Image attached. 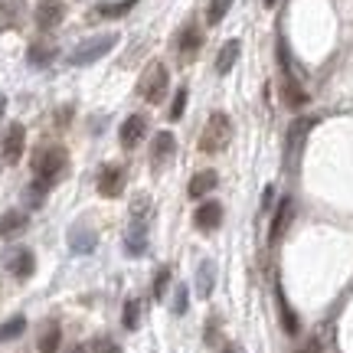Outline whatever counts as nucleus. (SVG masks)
<instances>
[{"label": "nucleus", "instance_id": "obj_29", "mask_svg": "<svg viewBox=\"0 0 353 353\" xmlns=\"http://www.w3.org/2000/svg\"><path fill=\"white\" fill-rule=\"evenodd\" d=\"M82 350H85V353H121V350H118V343L108 341V337H99V341L85 343Z\"/></svg>", "mask_w": 353, "mask_h": 353}, {"label": "nucleus", "instance_id": "obj_34", "mask_svg": "<svg viewBox=\"0 0 353 353\" xmlns=\"http://www.w3.org/2000/svg\"><path fill=\"white\" fill-rule=\"evenodd\" d=\"M167 285H170V268H161V272H157V281H154V294L161 298L167 291Z\"/></svg>", "mask_w": 353, "mask_h": 353}, {"label": "nucleus", "instance_id": "obj_17", "mask_svg": "<svg viewBox=\"0 0 353 353\" xmlns=\"http://www.w3.org/2000/svg\"><path fill=\"white\" fill-rule=\"evenodd\" d=\"M125 249L131 255H144V249H148V226H144V219L131 223V229L125 232Z\"/></svg>", "mask_w": 353, "mask_h": 353}, {"label": "nucleus", "instance_id": "obj_1", "mask_svg": "<svg viewBox=\"0 0 353 353\" xmlns=\"http://www.w3.org/2000/svg\"><path fill=\"white\" fill-rule=\"evenodd\" d=\"M65 164H69V154H65V148H59V144L39 148V151L33 154V174H37V180L50 183V187L63 176Z\"/></svg>", "mask_w": 353, "mask_h": 353}, {"label": "nucleus", "instance_id": "obj_30", "mask_svg": "<svg viewBox=\"0 0 353 353\" xmlns=\"http://www.w3.org/2000/svg\"><path fill=\"white\" fill-rule=\"evenodd\" d=\"M183 112H187V88H180L176 92V99H174V105H170V118H183Z\"/></svg>", "mask_w": 353, "mask_h": 353}, {"label": "nucleus", "instance_id": "obj_6", "mask_svg": "<svg viewBox=\"0 0 353 353\" xmlns=\"http://www.w3.org/2000/svg\"><path fill=\"white\" fill-rule=\"evenodd\" d=\"M99 193L108 196V200H114V196L125 193V170L118 164H105L99 170Z\"/></svg>", "mask_w": 353, "mask_h": 353}, {"label": "nucleus", "instance_id": "obj_21", "mask_svg": "<svg viewBox=\"0 0 353 353\" xmlns=\"http://www.w3.org/2000/svg\"><path fill=\"white\" fill-rule=\"evenodd\" d=\"M213 285H216V265L206 259V262H200V272H196V291H200L203 298H210Z\"/></svg>", "mask_w": 353, "mask_h": 353}, {"label": "nucleus", "instance_id": "obj_23", "mask_svg": "<svg viewBox=\"0 0 353 353\" xmlns=\"http://www.w3.org/2000/svg\"><path fill=\"white\" fill-rule=\"evenodd\" d=\"M26 226V216L20 213V210H7V213L0 216V239H7V236H13L17 229Z\"/></svg>", "mask_w": 353, "mask_h": 353}, {"label": "nucleus", "instance_id": "obj_32", "mask_svg": "<svg viewBox=\"0 0 353 353\" xmlns=\"http://www.w3.org/2000/svg\"><path fill=\"white\" fill-rule=\"evenodd\" d=\"M52 56H56V52L52 50H43V46H33V50H30V63L33 65H46L52 59Z\"/></svg>", "mask_w": 353, "mask_h": 353}, {"label": "nucleus", "instance_id": "obj_9", "mask_svg": "<svg viewBox=\"0 0 353 353\" xmlns=\"http://www.w3.org/2000/svg\"><path fill=\"white\" fill-rule=\"evenodd\" d=\"M65 17V7L59 0H39L37 3V26L39 30H56V26L63 23Z\"/></svg>", "mask_w": 353, "mask_h": 353}, {"label": "nucleus", "instance_id": "obj_19", "mask_svg": "<svg viewBox=\"0 0 353 353\" xmlns=\"http://www.w3.org/2000/svg\"><path fill=\"white\" fill-rule=\"evenodd\" d=\"M275 301H278V314H281V324H285V334H298L301 330V324H298V314L291 311V304H288V298H285V291L281 288H275Z\"/></svg>", "mask_w": 353, "mask_h": 353}, {"label": "nucleus", "instance_id": "obj_2", "mask_svg": "<svg viewBox=\"0 0 353 353\" xmlns=\"http://www.w3.org/2000/svg\"><path fill=\"white\" fill-rule=\"evenodd\" d=\"M232 141V121H229L226 112H213L210 121L203 125V134H200V151L203 154H219L229 148Z\"/></svg>", "mask_w": 353, "mask_h": 353}, {"label": "nucleus", "instance_id": "obj_18", "mask_svg": "<svg viewBox=\"0 0 353 353\" xmlns=\"http://www.w3.org/2000/svg\"><path fill=\"white\" fill-rule=\"evenodd\" d=\"M174 148H176L174 134H170V131H157V134H154V141H151V161H154V164H164L167 157L174 154Z\"/></svg>", "mask_w": 353, "mask_h": 353}, {"label": "nucleus", "instance_id": "obj_15", "mask_svg": "<svg viewBox=\"0 0 353 353\" xmlns=\"http://www.w3.org/2000/svg\"><path fill=\"white\" fill-rule=\"evenodd\" d=\"M95 242H99V236H95L88 226H72L69 229V249H72L76 255H88L92 249H95Z\"/></svg>", "mask_w": 353, "mask_h": 353}, {"label": "nucleus", "instance_id": "obj_26", "mask_svg": "<svg viewBox=\"0 0 353 353\" xmlns=\"http://www.w3.org/2000/svg\"><path fill=\"white\" fill-rule=\"evenodd\" d=\"M229 7H232V0H210V10H206V23H210V26L223 23V17L229 13Z\"/></svg>", "mask_w": 353, "mask_h": 353}, {"label": "nucleus", "instance_id": "obj_14", "mask_svg": "<svg viewBox=\"0 0 353 353\" xmlns=\"http://www.w3.org/2000/svg\"><path fill=\"white\" fill-rule=\"evenodd\" d=\"M216 187H219V176H216V170H200V174H193L187 193H190V200H203V196H210Z\"/></svg>", "mask_w": 353, "mask_h": 353}, {"label": "nucleus", "instance_id": "obj_13", "mask_svg": "<svg viewBox=\"0 0 353 353\" xmlns=\"http://www.w3.org/2000/svg\"><path fill=\"white\" fill-rule=\"evenodd\" d=\"M291 216H294V200H291V196H281V206L275 210V219H272V229H268V242H272V245L285 236Z\"/></svg>", "mask_w": 353, "mask_h": 353}, {"label": "nucleus", "instance_id": "obj_3", "mask_svg": "<svg viewBox=\"0 0 353 353\" xmlns=\"http://www.w3.org/2000/svg\"><path fill=\"white\" fill-rule=\"evenodd\" d=\"M167 88H170V72H167L164 63H154L144 69V76L138 82V92L144 101H151V105H161L167 95Z\"/></svg>", "mask_w": 353, "mask_h": 353}, {"label": "nucleus", "instance_id": "obj_8", "mask_svg": "<svg viewBox=\"0 0 353 353\" xmlns=\"http://www.w3.org/2000/svg\"><path fill=\"white\" fill-rule=\"evenodd\" d=\"M193 223H196L200 232H216L219 223H223V206L216 200H203L200 206H196V213H193Z\"/></svg>", "mask_w": 353, "mask_h": 353}, {"label": "nucleus", "instance_id": "obj_24", "mask_svg": "<svg viewBox=\"0 0 353 353\" xmlns=\"http://www.w3.org/2000/svg\"><path fill=\"white\" fill-rule=\"evenodd\" d=\"M26 330V317H10L7 324H0V343H7V341H13V337H20Z\"/></svg>", "mask_w": 353, "mask_h": 353}, {"label": "nucleus", "instance_id": "obj_33", "mask_svg": "<svg viewBox=\"0 0 353 353\" xmlns=\"http://www.w3.org/2000/svg\"><path fill=\"white\" fill-rule=\"evenodd\" d=\"M187 301H190V294L183 285H176V298H174V311L176 314H187Z\"/></svg>", "mask_w": 353, "mask_h": 353}, {"label": "nucleus", "instance_id": "obj_16", "mask_svg": "<svg viewBox=\"0 0 353 353\" xmlns=\"http://www.w3.org/2000/svg\"><path fill=\"white\" fill-rule=\"evenodd\" d=\"M203 46V33L196 23H187L180 33H176V52H183V56H193V52Z\"/></svg>", "mask_w": 353, "mask_h": 353}, {"label": "nucleus", "instance_id": "obj_11", "mask_svg": "<svg viewBox=\"0 0 353 353\" xmlns=\"http://www.w3.org/2000/svg\"><path fill=\"white\" fill-rule=\"evenodd\" d=\"M281 95L288 108H304L307 105V92L301 88V82L291 76V65H285V79H281Z\"/></svg>", "mask_w": 353, "mask_h": 353}, {"label": "nucleus", "instance_id": "obj_31", "mask_svg": "<svg viewBox=\"0 0 353 353\" xmlns=\"http://www.w3.org/2000/svg\"><path fill=\"white\" fill-rule=\"evenodd\" d=\"M13 20H17V10H13V3H0V33H3V30H10Z\"/></svg>", "mask_w": 353, "mask_h": 353}, {"label": "nucleus", "instance_id": "obj_4", "mask_svg": "<svg viewBox=\"0 0 353 353\" xmlns=\"http://www.w3.org/2000/svg\"><path fill=\"white\" fill-rule=\"evenodd\" d=\"M114 43H118V37H114V33H101V37H95V39H85L82 46H76V50H72L69 63H72V65L95 63V59H101V56H108V52L114 50Z\"/></svg>", "mask_w": 353, "mask_h": 353}, {"label": "nucleus", "instance_id": "obj_25", "mask_svg": "<svg viewBox=\"0 0 353 353\" xmlns=\"http://www.w3.org/2000/svg\"><path fill=\"white\" fill-rule=\"evenodd\" d=\"M121 324H125V330H138V324H141V301H125Z\"/></svg>", "mask_w": 353, "mask_h": 353}, {"label": "nucleus", "instance_id": "obj_10", "mask_svg": "<svg viewBox=\"0 0 353 353\" xmlns=\"http://www.w3.org/2000/svg\"><path fill=\"white\" fill-rule=\"evenodd\" d=\"M7 268L13 272V278H30L37 272V255L30 249H10L7 255Z\"/></svg>", "mask_w": 353, "mask_h": 353}, {"label": "nucleus", "instance_id": "obj_12", "mask_svg": "<svg viewBox=\"0 0 353 353\" xmlns=\"http://www.w3.org/2000/svg\"><path fill=\"white\" fill-rule=\"evenodd\" d=\"M311 128H314V118H298V121H291V128H288V157L291 161L301 154L304 141L311 134Z\"/></svg>", "mask_w": 353, "mask_h": 353}, {"label": "nucleus", "instance_id": "obj_5", "mask_svg": "<svg viewBox=\"0 0 353 353\" xmlns=\"http://www.w3.org/2000/svg\"><path fill=\"white\" fill-rule=\"evenodd\" d=\"M23 148H26L23 125H10L3 131V138H0V154H3V161H7V164H17L20 154H23Z\"/></svg>", "mask_w": 353, "mask_h": 353}, {"label": "nucleus", "instance_id": "obj_37", "mask_svg": "<svg viewBox=\"0 0 353 353\" xmlns=\"http://www.w3.org/2000/svg\"><path fill=\"white\" fill-rule=\"evenodd\" d=\"M219 353H236V350H232V347H223V350H219Z\"/></svg>", "mask_w": 353, "mask_h": 353}, {"label": "nucleus", "instance_id": "obj_28", "mask_svg": "<svg viewBox=\"0 0 353 353\" xmlns=\"http://www.w3.org/2000/svg\"><path fill=\"white\" fill-rule=\"evenodd\" d=\"M134 7V0H118V3H101L99 17H125L128 10Z\"/></svg>", "mask_w": 353, "mask_h": 353}, {"label": "nucleus", "instance_id": "obj_20", "mask_svg": "<svg viewBox=\"0 0 353 353\" xmlns=\"http://www.w3.org/2000/svg\"><path fill=\"white\" fill-rule=\"evenodd\" d=\"M239 39H229L226 46H223V50H219V56H216V72H219V76H226L229 69H232V65H236V59H239Z\"/></svg>", "mask_w": 353, "mask_h": 353}, {"label": "nucleus", "instance_id": "obj_22", "mask_svg": "<svg viewBox=\"0 0 353 353\" xmlns=\"http://www.w3.org/2000/svg\"><path fill=\"white\" fill-rule=\"evenodd\" d=\"M59 341H63L59 324H46L39 334V353H59Z\"/></svg>", "mask_w": 353, "mask_h": 353}, {"label": "nucleus", "instance_id": "obj_36", "mask_svg": "<svg viewBox=\"0 0 353 353\" xmlns=\"http://www.w3.org/2000/svg\"><path fill=\"white\" fill-rule=\"evenodd\" d=\"M262 3H265V7H275V0H262Z\"/></svg>", "mask_w": 353, "mask_h": 353}, {"label": "nucleus", "instance_id": "obj_27", "mask_svg": "<svg viewBox=\"0 0 353 353\" xmlns=\"http://www.w3.org/2000/svg\"><path fill=\"white\" fill-rule=\"evenodd\" d=\"M46 190H50V183H43V180H37V183H30V187H26V203H30V210L43 206V200H46Z\"/></svg>", "mask_w": 353, "mask_h": 353}, {"label": "nucleus", "instance_id": "obj_35", "mask_svg": "<svg viewBox=\"0 0 353 353\" xmlns=\"http://www.w3.org/2000/svg\"><path fill=\"white\" fill-rule=\"evenodd\" d=\"M272 196H275V190L265 187V193H262V210H268V206H272Z\"/></svg>", "mask_w": 353, "mask_h": 353}, {"label": "nucleus", "instance_id": "obj_7", "mask_svg": "<svg viewBox=\"0 0 353 353\" xmlns=\"http://www.w3.org/2000/svg\"><path fill=\"white\" fill-rule=\"evenodd\" d=\"M144 134H148V121H144V114H131V118H125L121 121V128H118V141H121V148H138L141 141H144Z\"/></svg>", "mask_w": 353, "mask_h": 353}]
</instances>
